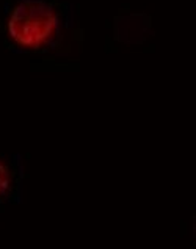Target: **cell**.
Here are the masks:
<instances>
[{"label":"cell","instance_id":"1","mask_svg":"<svg viewBox=\"0 0 196 249\" xmlns=\"http://www.w3.org/2000/svg\"><path fill=\"white\" fill-rule=\"evenodd\" d=\"M58 28L57 13L43 0H24L13 10L8 35L18 46L39 49L53 38Z\"/></svg>","mask_w":196,"mask_h":249},{"label":"cell","instance_id":"2","mask_svg":"<svg viewBox=\"0 0 196 249\" xmlns=\"http://www.w3.org/2000/svg\"><path fill=\"white\" fill-rule=\"evenodd\" d=\"M10 188H11V173L8 166L0 160V199L8 195Z\"/></svg>","mask_w":196,"mask_h":249}]
</instances>
